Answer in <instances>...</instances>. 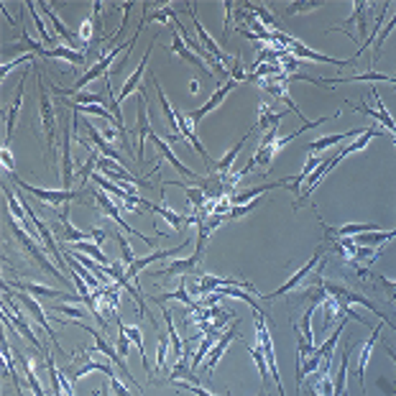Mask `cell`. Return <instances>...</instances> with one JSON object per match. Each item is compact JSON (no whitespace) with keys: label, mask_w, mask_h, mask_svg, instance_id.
Masks as SVG:
<instances>
[{"label":"cell","mask_w":396,"mask_h":396,"mask_svg":"<svg viewBox=\"0 0 396 396\" xmlns=\"http://www.w3.org/2000/svg\"><path fill=\"white\" fill-rule=\"evenodd\" d=\"M93 36H95V21H90V18H85V21H82V26H79V31H77V39H79V43H82V46H90V41H93Z\"/></svg>","instance_id":"74e56055"},{"label":"cell","mask_w":396,"mask_h":396,"mask_svg":"<svg viewBox=\"0 0 396 396\" xmlns=\"http://www.w3.org/2000/svg\"><path fill=\"white\" fill-rule=\"evenodd\" d=\"M118 320H121V315H118ZM121 325H123V330H125V335H128L130 340H133V346L138 348V355H141V363H144V371H146V376L151 378V368H149V358H146V348H144V332H141V327L138 325H125L121 320Z\"/></svg>","instance_id":"603a6c76"},{"label":"cell","mask_w":396,"mask_h":396,"mask_svg":"<svg viewBox=\"0 0 396 396\" xmlns=\"http://www.w3.org/2000/svg\"><path fill=\"white\" fill-rule=\"evenodd\" d=\"M8 287L15 289V292H26V294H36V296H43V299H67V302H79L82 296L79 294H67L62 289H51V287H43V284H34V281H6Z\"/></svg>","instance_id":"ba28073f"},{"label":"cell","mask_w":396,"mask_h":396,"mask_svg":"<svg viewBox=\"0 0 396 396\" xmlns=\"http://www.w3.org/2000/svg\"><path fill=\"white\" fill-rule=\"evenodd\" d=\"M197 266H200V261L192 256V259H179V261H172V264H166L164 268H158L153 271V276H187V274H195Z\"/></svg>","instance_id":"ffe728a7"},{"label":"cell","mask_w":396,"mask_h":396,"mask_svg":"<svg viewBox=\"0 0 396 396\" xmlns=\"http://www.w3.org/2000/svg\"><path fill=\"white\" fill-rule=\"evenodd\" d=\"M151 82H153V87H156V95H158V105H161V110H164V118H166V125L172 130H179V123H177V110L169 105V100H166V95H164V90H161V85H158V79L153 77V72H151ZM169 130V133H172Z\"/></svg>","instance_id":"83f0119b"},{"label":"cell","mask_w":396,"mask_h":396,"mask_svg":"<svg viewBox=\"0 0 396 396\" xmlns=\"http://www.w3.org/2000/svg\"><path fill=\"white\" fill-rule=\"evenodd\" d=\"M23 6L29 8V13H31V18H34V26H36V31H39V39H41V43H54L57 41V36H54V34H51L49 29H46V26H43V21L41 18H39V13H36V3H23Z\"/></svg>","instance_id":"1f68e13d"},{"label":"cell","mask_w":396,"mask_h":396,"mask_svg":"<svg viewBox=\"0 0 396 396\" xmlns=\"http://www.w3.org/2000/svg\"><path fill=\"white\" fill-rule=\"evenodd\" d=\"M0 156H3V166L8 169V174H13L15 172V164H13V156H11V151H8V146H3Z\"/></svg>","instance_id":"7bdbcfd3"},{"label":"cell","mask_w":396,"mask_h":396,"mask_svg":"<svg viewBox=\"0 0 396 396\" xmlns=\"http://www.w3.org/2000/svg\"><path fill=\"white\" fill-rule=\"evenodd\" d=\"M368 3H353V13H350V18L348 21H343L340 26H332V29L327 31H343L346 26H350V23H358V39L366 36V31H368V21H366V11H368Z\"/></svg>","instance_id":"7402d4cb"},{"label":"cell","mask_w":396,"mask_h":396,"mask_svg":"<svg viewBox=\"0 0 396 396\" xmlns=\"http://www.w3.org/2000/svg\"><path fill=\"white\" fill-rule=\"evenodd\" d=\"M169 31H172V51H174V54H179V57L184 59V62H189V64H195L197 69H202V72L210 74V77H215V72H212V69H207V64H205V62H202V59L197 57L195 51H189V49H187V43L182 41L179 31L174 29V26H172V29H169Z\"/></svg>","instance_id":"9a60e30c"},{"label":"cell","mask_w":396,"mask_h":396,"mask_svg":"<svg viewBox=\"0 0 396 396\" xmlns=\"http://www.w3.org/2000/svg\"><path fill=\"white\" fill-rule=\"evenodd\" d=\"M102 394H105V396H108V386H102Z\"/></svg>","instance_id":"f6af8a7d"},{"label":"cell","mask_w":396,"mask_h":396,"mask_svg":"<svg viewBox=\"0 0 396 396\" xmlns=\"http://www.w3.org/2000/svg\"><path fill=\"white\" fill-rule=\"evenodd\" d=\"M110 238H116V240H118V245H121V253H123V264H125V268H128L130 264L138 259L136 251H133V245L125 240V235H121V233H116V231L110 233Z\"/></svg>","instance_id":"e575fe53"},{"label":"cell","mask_w":396,"mask_h":396,"mask_svg":"<svg viewBox=\"0 0 396 396\" xmlns=\"http://www.w3.org/2000/svg\"><path fill=\"white\" fill-rule=\"evenodd\" d=\"M85 130H87V136H90V141L95 144V149H97V151L105 153L108 158H113V161H118V164L125 166V158H123L121 153H118L116 149H113V144H108V141H105V136H102L100 130L95 128V125H93L90 121H85Z\"/></svg>","instance_id":"2e32d148"},{"label":"cell","mask_w":396,"mask_h":396,"mask_svg":"<svg viewBox=\"0 0 396 396\" xmlns=\"http://www.w3.org/2000/svg\"><path fill=\"white\" fill-rule=\"evenodd\" d=\"M322 253H325V245H320V248H317V251H315V256H312V259L307 261V264H304V266L299 268V271H294V276H289V279L284 281V284H281L279 289H276L274 294H266V296H264V302H274L276 296H284V294H289L292 289H296V287H299V284H302V281L307 279V276H310V271H312V268L317 266V261L322 259Z\"/></svg>","instance_id":"52a82bcc"},{"label":"cell","mask_w":396,"mask_h":396,"mask_svg":"<svg viewBox=\"0 0 396 396\" xmlns=\"http://www.w3.org/2000/svg\"><path fill=\"white\" fill-rule=\"evenodd\" d=\"M3 284H6V281H3ZM6 287H8V284H6ZM8 289H11V287H8ZM11 294H13V299H21V302H23V307H26V312H29V315L34 317V320H36L39 325H41L43 330L49 332V338H51V343H54V348H57V350H59V355H64V358H69V353H67L64 348L59 346V340H57V335H54V330H51L49 320L43 317L41 304H39L36 299H34V296H29V294H26V292H15V289H11Z\"/></svg>","instance_id":"5b68a950"},{"label":"cell","mask_w":396,"mask_h":396,"mask_svg":"<svg viewBox=\"0 0 396 396\" xmlns=\"http://www.w3.org/2000/svg\"><path fill=\"white\" fill-rule=\"evenodd\" d=\"M366 133V128H350V130H346V133H335V136H322V138H317V141H312L307 149H310L312 153H320V151H325V149H330V146H338V144H343L346 138H358V136H363Z\"/></svg>","instance_id":"e0dca14e"},{"label":"cell","mask_w":396,"mask_h":396,"mask_svg":"<svg viewBox=\"0 0 396 396\" xmlns=\"http://www.w3.org/2000/svg\"><path fill=\"white\" fill-rule=\"evenodd\" d=\"M39 90H41V102H39V113H41L43 138H46V149H49V164L54 161V141H57V118H54V105H51L49 90L39 79Z\"/></svg>","instance_id":"277c9868"},{"label":"cell","mask_w":396,"mask_h":396,"mask_svg":"<svg viewBox=\"0 0 396 396\" xmlns=\"http://www.w3.org/2000/svg\"><path fill=\"white\" fill-rule=\"evenodd\" d=\"M189 87H192V95L200 93V85H197V79H192V85H189Z\"/></svg>","instance_id":"ee69618b"},{"label":"cell","mask_w":396,"mask_h":396,"mask_svg":"<svg viewBox=\"0 0 396 396\" xmlns=\"http://www.w3.org/2000/svg\"><path fill=\"white\" fill-rule=\"evenodd\" d=\"M43 59H64V62H72V64L82 67L85 64V51H77L72 46H54V49H46Z\"/></svg>","instance_id":"cb8c5ba5"},{"label":"cell","mask_w":396,"mask_h":396,"mask_svg":"<svg viewBox=\"0 0 396 396\" xmlns=\"http://www.w3.org/2000/svg\"><path fill=\"white\" fill-rule=\"evenodd\" d=\"M378 338H381V325H374V327H371V338L363 343L360 355H358V381H360V394L363 396H366V366H368V360H371V355H374V348L376 343H378Z\"/></svg>","instance_id":"4fadbf2b"},{"label":"cell","mask_w":396,"mask_h":396,"mask_svg":"<svg viewBox=\"0 0 396 396\" xmlns=\"http://www.w3.org/2000/svg\"><path fill=\"white\" fill-rule=\"evenodd\" d=\"M151 46L153 43H149V49H146V54H144V59H141V64H138V69L133 74H130L128 79H125V85H123V90H121V95H118V102L121 100H125L133 90L138 87V82H141V77H144V72H146V62H149V57H151Z\"/></svg>","instance_id":"484cf974"},{"label":"cell","mask_w":396,"mask_h":396,"mask_svg":"<svg viewBox=\"0 0 396 396\" xmlns=\"http://www.w3.org/2000/svg\"><path fill=\"white\" fill-rule=\"evenodd\" d=\"M371 279H374V284L381 287V294L386 296L389 302H396V279H389V276H383V274H374Z\"/></svg>","instance_id":"836d02e7"},{"label":"cell","mask_w":396,"mask_h":396,"mask_svg":"<svg viewBox=\"0 0 396 396\" xmlns=\"http://www.w3.org/2000/svg\"><path fill=\"white\" fill-rule=\"evenodd\" d=\"M179 389H182V391H189L192 396H215V394H210V391L205 389V386H200V383H184V381H182V383H179Z\"/></svg>","instance_id":"60d3db41"},{"label":"cell","mask_w":396,"mask_h":396,"mask_svg":"<svg viewBox=\"0 0 396 396\" xmlns=\"http://www.w3.org/2000/svg\"><path fill=\"white\" fill-rule=\"evenodd\" d=\"M396 29V15L391 18V23L386 26V29H381V36H378V41H376V49H374V54H371V69L376 67V62H378V57H381V46L386 43V39H389V34L391 31Z\"/></svg>","instance_id":"d590c367"},{"label":"cell","mask_w":396,"mask_h":396,"mask_svg":"<svg viewBox=\"0 0 396 396\" xmlns=\"http://www.w3.org/2000/svg\"><path fill=\"white\" fill-rule=\"evenodd\" d=\"M189 245V240H184V243H179V245H174V248H166V251H156V253H151V256H144V259H136L133 264H130L128 268H125V276H128L133 284H136L138 289H141V271H144L149 264H153V261H158V259H169V256H174V253H179V251H184Z\"/></svg>","instance_id":"9c48e42d"},{"label":"cell","mask_w":396,"mask_h":396,"mask_svg":"<svg viewBox=\"0 0 396 396\" xmlns=\"http://www.w3.org/2000/svg\"><path fill=\"white\" fill-rule=\"evenodd\" d=\"M394 304H396V302H394Z\"/></svg>","instance_id":"c3c4849f"},{"label":"cell","mask_w":396,"mask_h":396,"mask_svg":"<svg viewBox=\"0 0 396 396\" xmlns=\"http://www.w3.org/2000/svg\"><path fill=\"white\" fill-rule=\"evenodd\" d=\"M187 13L192 15V23H195V29H197V36H200V41L205 43V51H207V54H212V57H215L217 62H220V64H235L238 59H235V57H228V54H225V51L220 49V46H217L215 39H212V36L207 34V29H205V26H202V23L197 21L195 6H189V8H187Z\"/></svg>","instance_id":"7c38bea8"},{"label":"cell","mask_w":396,"mask_h":396,"mask_svg":"<svg viewBox=\"0 0 396 396\" xmlns=\"http://www.w3.org/2000/svg\"><path fill=\"white\" fill-rule=\"evenodd\" d=\"M72 251H77V253H90V259L93 261H97L100 266H110L108 264V256L100 251V245L97 243H90V240H85V243H72Z\"/></svg>","instance_id":"4dcf8cb0"},{"label":"cell","mask_w":396,"mask_h":396,"mask_svg":"<svg viewBox=\"0 0 396 396\" xmlns=\"http://www.w3.org/2000/svg\"><path fill=\"white\" fill-rule=\"evenodd\" d=\"M259 396H268V391H266V389H264V391H261V394H259Z\"/></svg>","instance_id":"bcb514c9"},{"label":"cell","mask_w":396,"mask_h":396,"mask_svg":"<svg viewBox=\"0 0 396 396\" xmlns=\"http://www.w3.org/2000/svg\"><path fill=\"white\" fill-rule=\"evenodd\" d=\"M41 8H43V15H46V18L51 21V26L57 29V36H62L64 41H69V46H72V49H82V43H79L77 34L67 29L64 23H62V18H59V15L54 13V8H51L49 3H41Z\"/></svg>","instance_id":"d6986e66"},{"label":"cell","mask_w":396,"mask_h":396,"mask_svg":"<svg viewBox=\"0 0 396 396\" xmlns=\"http://www.w3.org/2000/svg\"><path fill=\"white\" fill-rule=\"evenodd\" d=\"M51 310H54V312H62V315H69V317H74V320H79V317H87L82 310H77V307H69V304H54Z\"/></svg>","instance_id":"b9f144b4"},{"label":"cell","mask_w":396,"mask_h":396,"mask_svg":"<svg viewBox=\"0 0 396 396\" xmlns=\"http://www.w3.org/2000/svg\"><path fill=\"white\" fill-rule=\"evenodd\" d=\"M169 335H161L158 338V348H156V368H153V374H161V371H166V363H169ZM169 374V371H166Z\"/></svg>","instance_id":"d6a6232c"},{"label":"cell","mask_w":396,"mask_h":396,"mask_svg":"<svg viewBox=\"0 0 396 396\" xmlns=\"http://www.w3.org/2000/svg\"><path fill=\"white\" fill-rule=\"evenodd\" d=\"M320 6H322V3H312V0H307V3H289L284 13H287V15L307 13V11H315V8H320Z\"/></svg>","instance_id":"ab89813d"},{"label":"cell","mask_w":396,"mask_h":396,"mask_svg":"<svg viewBox=\"0 0 396 396\" xmlns=\"http://www.w3.org/2000/svg\"><path fill=\"white\" fill-rule=\"evenodd\" d=\"M18 64H29V67H31V64H34V54L29 51V54H21V57H15L13 62H6V64L0 67L3 77H8V74L13 72V67H18Z\"/></svg>","instance_id":"f35d334b"},{"label":"cell","mask_w":396,"mask_h":396,"mask_svg":"<svg viewBox=\"0 0 396 396\" xmlns=\"http://www.w3.org/2000/svg\"><path fill=\"white\" fill-rule=\"evenodd\" d=\"M93 197H95V202H97V207H100L102 212H105V215H108V217H113V220H116L118 228H121L123 233H128V235H138V238H141V240H144L146 245H153V238H149V235H144V233L133 231V228H130V225L125 223V220H123L121 210H118L116 202H110L108 192H102V189L97 187V189H95V192H93Z\"/></svg>","instance_id":"8992f818"},{"label":"cell","mask_w":396,"mask_h":396,"mask_svg":"<svg viewBox=\"0 0 396 396\" xmlns=\"http://www.w3.org/2000/svg\"><path fill=\"white\" fill-rule=\"evenodd\" d=\"M26 74H29V72H26ZM26 74H23L21 82H18V90H15L13 108H11V113H8V121H6V141H3V146H8V144H11V138H13L15 121H18V113H21V102H23V87H26Z\"/></svg>","instance_id":"44dd1931"},{"label":"cell","mask_w":396,"mask_h":396,"mask_svg":"<svg viewBox=\"0 0 396 396\" xmlns=\"http://www.w3.org/2000/svg\"><path fill=\"white\" fill-rule=\"evenodd\" d=\"M238 325H240V320H235V325H233V327H228V330L220 335V340H217L215 346H212V350H210V355H207V363H205V368H202V376H212V371L217 368V363H220L223 353L228 350V346H231L233 340L238 338Z\"/></svg>","instance_id":"8fae6325"},{"label":"cell","mask_w":396,"mask_h":396,"mask_svg":"<svg viewBox=\"0 0 396 396\" xmlns=\"http://www.w3.org/2000/svg\"><path fill=\"white\" fill-rule=\"evenodd\" d=\"M251 136H253V128L248 130V133H245V136L240 138V141H238V144L233 146L231 151L225 153V156L220 158V161H215V166H212L215 172H212V174H231V166H233V161H235V158H238V153H240V149H243V146H245V141H248V138H251Z\"/></svg>","instance_id":"d4e9b609"},{"label":"cell","mask_w":396,"mask_h":396,"mask_svg":"<svg viewBox=\"0 0 396 396\" xmlns=\"http://www.w3.org/2000/svg\"><path fill=\"white\" fill-rule=\"evenodd\" d=\"M296 396H299V391H296Z\"/></svg>","instance_id":"7dc6e473"},{"label":"cell","mask_w":396,"mask_h":396,"mask_svg":"<svg viewBox=\"0 0 396 396\" xmlns=\"http://www.w3.org/2000/svg\"><path fill=\"white\" fill-rule=\"evenodd\" d=\"M172 187H182L184 192H187V200L192 202V207H195V212H202L205 210V205H207V192L202 187H192V184H184V182H172Z\"/></svg>","instance_id":"f1b7e54d"},{"label":"cell","mask_w":396,"mask_h":396,"mask_svg":"<svg viewBox=\"0 0 396 396\" xmlns=\"http://www.w3.org/2000/svg\"><path fill=\"white\" fill-rule=\"evenodd\" d=\"M144 23H146V18H144V21H141V26H138V29H136V34H133V36H130L128 41H125V43H121V46H116V49H110V54H105V57H102L100 62H97V64L93 67V69H87V72L82 74V77H79L77 82H74V85L69 87V90H62V87H54V93H57V95H67V93H69V97H72V95L82 93V90H85V87L90 85L93 79H97V77H105V74L110 72L108 67L113 64V59H116L118 54H123V51H133V46H136L138 36H141V29H144Z\"/></svg>","instance_id":"6da1fadb"},{"label":"cell","mask_w":396,"mask_h":396,"mask_svg":"<svg viewBox=\"0 0 396 396\" xmlns=\"http://www.w3.org/2000/svg\"><path fill=\"white\" fill-rule=\"evenodd\" d=\"M169 299H172V302L187 304V307H189L192 312L200 310V304H197L195 299H192V294H187V287H184V284H182V287L177 289V292H172V294H156V296H151V302H156V304H164V302H169Z\"/></svg>","instance_id":"4316f807"},{"label":"cell","mask_w":396,"mask_h":396,"mask_svg":"<svg viewBox=\"0 0 396 396\" xmlns=\"http://www.w3.org/2000/svg\"><path fill=\"white\" fill-rule=\"evenodd\" d=\"M79 327H82V330H87V332H90V335H93V338H95V348H97V350H100V353L105 355V358H108V360H113V363H116V366L121 368L123 378H125V381H128L130 386H133V389L138 391V394H144V389L138 386V381H136V378H133V376H130V368L125 366V358H123V355L118 353L116 348L110 346L108 340H105V335H102L100 330H95V327H90V325H85V322H79Z\"/></svg>","instance_id":"3957f363"},{"label":"cell","mask_w":396,"mask_h":396,"mask_svg":"<svg viewBox=\"0 0 396 396\" xmlns=\"http://www.w3.org/2000/svg\"><path fill=\"white\" fill-rule=\"evenodd\" d=\"M8 177H11V182H15L23 192H29V195H34L36 200H41L43 205H49V210H59V205H64V202L79 200V192H82V189H79V192H74V189H41V187L29 184V182H21L15 174H8Z\"/></svg>","instance_id":"7a4b0ae2"},{"label":"cell","mask_w":396,"mask_h":396,"mask_svg":"<svg viewBox=\"0 0 396 396\" xmlns=\"http://www.w3.org/2000/svg\"><path fill=\"white\" fill-rule=\"evenodd\" d=\"M146 102H149V95L146 90H141V97H138V125H136V136H138V144H136V158L138 164L144 166V151H146V138L151 136V123H149V113H146Z\"/></svg>","instance_id":"30bf717a"},{"label":"cell","mask_w":396,"mask_h":396,"mask_svg":"<svg viewBox=\"0 0 396 396\" xmlns=\"http://www.w3.org/2000/svg\"><path fill=\"white\" fill-rule=\"evenodd\" d=\"M235 85H238V82H235V79H233V77L228 79V82H223V85L217 87V93L212 95V97H210V100L205 102V105H200V108H197V110H192V113H189L192 123H200L202 118L207 116V113H212V110H215V108H220V105H223V100H225V97H228V93H231V90H233V87H235Z\"/></svg>","instance_id":"5bb4252c"},{"label":"cell","mask_w":396,"mask_h":396,"mask_svg":"<svg viewBox=\"0 0 396 396\" xmlns=\"http://www.w3.org/2000/svg\"><path fill=\"white\" fill-rule=\"evenodd\" d=\"M62 182H64V189H72L74 166H72V153H69V116L64 118V144H62Z\"/></svg>","instance_id":"ac0fdd59"},{"label":"cell","mask_w":396,"mask_h":396,"mask_svg":"<svg viewBox=\"0 0 396 396\" xmlns=\"http://www.w3.org/2000/svg\"><path fill=\"white\" fill-rule=\"evenodd\" d=\"M245 348H248V353L253 355V360H256V368H259V374H261L264 389L268 391V378H271V371H268V363H266V355H264V348H261L259 343H253V346H245Z\"/></svg>","instance_id":"f546056e"},{"label":"cell","mask_w":396,"mask_h":396,"mask_svg":"<svg viewBox=\"0 0 396 396\" xmlns=\"http://www.w3.org/2000/svg\"><path fill=\"white\" fill-rule=\"evenodd\" d=\"M77 105H102V102H108V95H97V93H77L72 95Z\"/></svg>","instance_id":"8d00e7d4"}]
</instances>
